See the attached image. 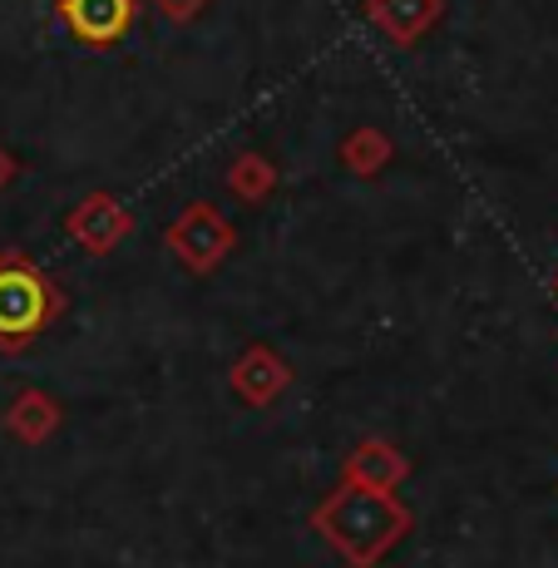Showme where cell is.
<instances>
[{
    "label": "cell",
    "instance_id": "cell-1",
    "mask_svg": "<svg viewBox=\"0 0 558 568\" xmlns=\"http://www.w3.org/2000/svg\"><path fill=\"white\" fill-rule=\"evenodd\" d=\"M410 505H400L390 489H371L356 479H342L312 515V529L352 568H376L410 534Z\"/></svg>",
    "mask_w": 558,
    "mask_h": 568
},
{
    "label": "cell",
    "instance_id": "cell-2",
    "mask_svg": "<svg viewBox=\"0 0 558 568\" xmlns=\"http://www.w3.org/2000/svg\"><path fill=\"white\" fill-rule=\"evenodd\" d=\"M64 312V292L26 253H0V352L20 356Z\"/></svg>",
    "mask_w": 558,
    "mask_h": 568
},
{
    "label": "cell",
    "instance_id": "cell-3",
    "mask_svg": "<svg viewBox=\"0 0 558 568\" xmlns=\"http://www.w3.org/2000/svg\"><path fill=\"white\" fill-rule=\"evenodd\" d=\"M233 243H237L233 223H227L213 203H189L179 217H173V227H169L173 257H179L189 272H199V277H207L217 262L233 253Z\"/></svg>",
    "mask_w": 558,
    "mask_h": 568
},
{
    "label": "cell",
    "instance_id": "cell-4",
    "mask_svg": "<svg viewBox=\"0 0 558 568\" xmlns=\"http://www.w3.org/2000/svg\"><path fill=\"white\" fill-rule=\"evenodd\" d=\"M54 16L84 45H119L134 26V0H60Z\"/></svg>",
    "mask_w": 558,
    "mask_h": 568
},
{
    "label": "cell",
    "instance_id": "cell-5",
    "mask_svg": "<svg viewBox=\"0 0 558 568\" xmlns=\"http://www.w3.org/2000/svg\"><path fill=\"white\" fill-rule=\"evenodd\" d=\"M129 227H134V217L109 199V193H90V199L74 203L70 217H64V233H70L74 243H80L84 253H94V257L114 253V247L129 237Z\"/></svg>",
    "mask_w": 558,
    "mask_h": 568
},
{
    "label": "cell",
    "instance_id": "cell-6",
    "mask_svg": "<svg viewBox=\"0 0 558 568\" xmlns=\"http://www.w3.org/2000/svg\"><path fill=\"white\" fill-rule=\"evenodd\" d=\"M227 381H233L237 400H247V406H272L277 396H287L292 366L282 362L272 346H247V352L237 356V366H233Z\"/></svg>",
    "mask_w": 558,
    "mask_h": 568
},
{
    "label": "cell",
    "instance_id": "cell-7",
    "mask_svg": "<svg viewBox=\"0 0 558 568\" xmlns=\"http://www.w3.org/2000/svg\"><path fill=\"white\" fill-rule=\"evenodd\" d=\"M445 0H366V16L386 30L396 45H415L440 20Z\"/></svg>",
    "mask_w": 558,
    "mask_h": 568
},
{
    "label": "cell",
    "instance_id": "cell-8",
    "mask_svg": "<svg viewBox=\"0 0 558 568\" xmlns=\"http://www.w3.org/2000/svg\"><path fill=\"white\" fill-rule=\"evenodd\" d=\"M410 475V460L386 440H366L346 455V479L356 485H371V489H396L400 479Z\"/></svg>",
    "mask_w": 558,
    "mask_h": 568
},
{
    "label": "cell",
    "instance_id": "cell-9",
    "mask_svg": "<svg viewBox=\"0 0 558 568\" xmlns=\"http://www.w3.org/2000/svg\"><path fill=\"white\" fill-rule=\"evenodd\" d=\"M6 430L16 435V440H26V445H45L50 435L60 430V406H54L45 390L26 386L16 400H10V410H6Z\"/></svg>",
    "mask_w": 558,
    "mask_h": 568
},
{
    "label": "cell",
    "instance_id": "cell-10",
    "mask_svg": "<svg viewBox=\"0 0 558 568\" xmlns=\"http://www.w3.org/2000/svg\"><path fill=\"white\" fill-rule=\"evenodd\" d=\"M342 163L352 173H361V179H366V173H381L390 163V139L381 134V129H361V134H352L342 144Z\"/></svg>",
    "mask_w": 558,
    "mask_h": 568
},
{
    "label": "cell",
    "instance_id": "cell-11",
    "mask_svg": "<svg viewBox=\"0 0 558 568\" xmlns=\"http://www.w3.org/2000/svg\"><path fill=\"white\" fill-rule=\"evenodd\" d=\"M272 183H277V169H272L262 154H243L227 169V189L237 193V199H247V203H262L272 193Z\"/></svg>",
    "mask_w": 558,
    "mask_h": 568
},
{
    "label": "cell",
    "instance_id": "cell-12",
    "mask_svg": "<svg viewBox=\"0 0 558 568\" xmlns=\"http://www.w3.org/2000/svg\"><path fill=\"white\" fill-rule=\"evenodd\" d=\"M153 6H159V16H169V20H193L207 0H153Z\"/></svg>",
    "mask_w": 558,
    "mask_h": 568
},
{
    "label": "cell",
    "instance_id": "cell-13",
    "mask_svg": "<svg viewBox=\"0 0 558 568\" xmlns=\"http://www.w3.org/2000/svg\"><path fill=\"white\" fill-rule=\"evenodd\" d=\"M10 179H16V159H10V154H6V149H0V189H6V183H10Z\"/></svg>",
    "mask_w": 558,
    "mask_h": 568
}]
</instances>
